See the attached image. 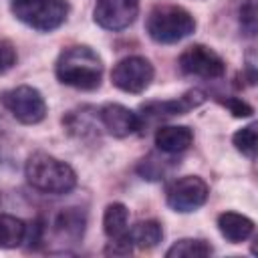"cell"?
Instances as JSON below:
<instances>
[{
	"mask_svg": "<svg viewBox=\"0 0 258 258\" xmlns=\"http://www.w3.org/2000/svg\"><path fill=\"white\" fill-rule=\"evenodd\" d=\"M54 71L60 83L75 89L93 91L101 85L103 62L91 46L77 44L60 52Z\"/></svg>",
	"mask_w": 258,
	"mask_h": 258,
	"instance_id": "6da1fadb",
	"label": "cell"
},
{
	"mask_svg": "<svg viewBox=\"0 0 258 258\" xmlns=\"http://www.w3.org/2000/svg\"><path fill=\"white\" fill-rule=\"evenodd\" d=\"M28 183L44 194H69L77 185V173L73 167L48 153H32L24 167Z\"/></svg>",
	"mask_w": 258,
	"mask_h": 258,
	"instance_id": "7a4b0ae2",
	"label": "cell"
},
{
	"mask_svg": "<svg viewBox=\"0 0 258 258\" xmlns=\"http://www.w3.org/2000/svg\"><path fill=\"white\" fill-rule=\"evenodd\" d=\"M194 30L196 20L181 6H155L147 16V34L161 44L177 42Z\"/></svg>",
	"mask_w": 258,
	"mask_h": 258,
	"instance_id": "3957f363",
	"label": "cell"
},
{
	"mask_svg": "<svg viewBox=\"0 0 258 258\" xmlns=\"http://www.w3.org/2000/svg\"><path fill=\"white\" fill-rule=\"evenodd\" d=\"M85 214L77 208H67L62 212H58L50 224H42V222H34L32 226H28L26 232V240L28 242H46L48 238L52 242L58 244H77L83 238L85 232Z\"/></svg>",
	"mask_w": 258,
	"mask_h": 258,
	"instance_id": "277c9868",
	"label": "cell"
},
{
	"mask_svg": "<svg viewBox=\"0 0 258 258\" xmlns=\"http://www.w3.org/2000/svg\"><path fill=\"white\" fill-rule=\"evenodd\" d=\"M10 8L20 22L40 32L58 28L69 14L67 0H10Z\"/></svg>",
	"mask_w": 258,
	"mask_h": 258,
	"instance_id": "5b68a950",
	"label": "cell"
},
{
	"mask_svg": "<svg viewBox=\"0 0 258 258\" xmlns=\"http://www.w3.org/2000/svg\"><path fill=\"white\" fill-rule=\"evenodd\" d=\"M0 101L14 115V119H18L24 125L40 123L46 115V103L42 95L34 87H28V85H20L16 89L2 93Z\"/></svg>",
	"mask_w": 258,
	"mask_h": 258,
	"instance_id": "8992f818",
	"label": "cell"
},
{
	"mask_svg": "<svg viewBox=\"0 0 258 258\" xmlns=\"http://www.w3.org/2000/svg\"><path fill=\"white\" fill-rule=\"evenodd\" d=\"M111 81L125 93H143L153 81V67L143 56H127L113 67Z\"/></svg>",
	"mask_w": 258,
	"mask_h": 258,
	"instance_id": "52a82bcc",
	"label": "cell"
},
{
	"mask_svg": "<svg viewBox=\"0 0 258 258\" xmlns=\"http://www.w3.org/2000/svg\"><path fill=\"white\" fill-rule=\"evenodd\" d=\"M179 69L185 75L204 77V79H218L226 71L224 58L204 44H191L179 54Z\"/></svg>",
	"mask_w": 258,
	"mask_h": 258,
	"instance_id": "ba28073f",
	"label": "cell"
},
{
	"mask_svg": "<svg viewBox=\"0 0 258 258\" xmlns=\"http://www.w3.org/2000/svg\"><path fill=\"white\" fill-rule=\"evenodd\" d=\"M208 183L198 175H185L175 179L167 187V204L175 212H194L208 200Z\"/></svg>",
	"mask_w": 258,
	"mask_h": 258,
	"instance_id": "9c48e42d",
	"label": "cell"
},
{
	"mask_svg": "<svg viewBox=\"0 0 258 258\" xmlns=\"http://www.w3.org/2000/svg\"><path fill=\"white\" fill-rule=\"evenodd\" d=\"M139 0H95V22L107 30H123L137 18Z\"/></svg>",
	"mask_w": 258,
	"mask_h": 258,
	"instance_id": "30bf717a",
	"label": "cell"
},
{
	"mask_svg": "<svg viewBox=\"0 0 258 258\" xmlns=\"http://www.w3.org/2000/svg\"><path fill=\"white\" fill-rule=\"evenodd\" d=\"M101 125L113 135V137H127L139 131L141 127V119L137 113L129 111L127 107L119 105V103H107L99 109L97 113Z\"/></svg>",
	"mask_w": 258,
	"mask_h": 258,
	"instance_id": "8fae6325",
	"label": "cell"
},
{
	"mask_svg": "<svg viewBox=\"0 0 258 258\" xmlns=\"http://www.w3.org/2000/svg\"><path fill=\"white\" fill-rule=\"evenodd\" d=\"M204 101H206L204 93L194 89V91H187L185 95H181L179 99L145 103V105H141V111L149 117H173V115H183V113L200 107Z\"/></svg>",
	"mask_w": 258,
	"mask_h": 258,
	"instance_id": "7c38bea8",
	"label": "cell"
},
{
	"mask_svg": "<svg viewBox=\"0 0 258 258\" xmlns=\"http://www.w3.org/2000/svg\"><path fill=\"white\" fill-rule=\"evenodd\" d=\"M194 141V131L185 125H163L155 131V145L163 153H181Z\"/></svg>",
	"mask_w": 258,
	"mask_h": 258,
	"instance_id": "4fadbf2b",
	"label": "cell"
},
{
	"mask_svg": "<svg viewBox=\"0 0 258 258\" xmlns=\"http://www.w3.org/2000/svg\"><path fill=\"white\" fill-rule=\"evenodd\" d=\"M218 228L222 232V236L226 240H230L232 244H238V242H244L252 236L254 232V222L242 214H236V212H224L220 214L218 218Z\"/></svg>",
	"mask_w": 258,
	"mask_h": 258,
	"instance_id": "5bb4252c",
	"label": "cell"
},
{
	"mask_svg": "<svg viewBox=\"0 0 258 258\" xmlns=\"http://www.w3.org/2000/svg\"><path fill=\"white\" fill-rule=\"evenodd\" d=\"M28 224L16 216L0 214V248H16L26 242Z\"/></svg>",
	"mask_w": 258,
	"mask_h": 258,
	"instance_id": "9a60e30c",
	"label": "cell"
},
{
	"mask_svg": "<svg viewBox=\"0 0 258 258\" xmlns=\"http://www.w3.org/2000/svg\"><path fill=\"white\" fill-rule=\"evenodd\" d=\"M127 236H129V240H131L133 246L143 248V250H149V248H155L161 242L163 230H161V226L155 220H145V222L135 224L127 232Z\"/></svg>",
	"mask_w": 258,
	"mask_h": 258,
	"instance_id": "2e32d148",
	"label": "cell"
},
{
	"mask_svg": "<svg viewBox=\"0 0 258 258\" xmlns=\"http://www.w3.org/2000/svg\"><path fill=\"white\" fill-rule=\"evenodd\" d=\"M127 222H129V210L123 204L113 202L105 208L103 230L111 240H115V238H119L127 232Z\"/></svg>",
	"mask_w": 258,
	"mask_h": 258,
	"instance_id": "e0dca14e",
	"label": "cell"
},
{
	"mask_svg": "<svg viewBox=\"0 0 258 258\" xmlns=\"http://www.w3.org/2000/svg\"><path fill=\"white\" fill-rule=\"evenodd\" d=\"M214 250L206 240H194V238H183L177 240L167 252V258H202V256H210Z\"/></svg>",
	"mask_w": 258,
	"mask_h": 258,
	"instance_id": "ac0fdd59",
	"label": "cell"
},
{
	"mask_svg": "<svg viewBox=\"0 0 258 258\" xmlns=\"http://www.w3.org/2000/svg\"><path fill=\"white\" fill-rule=\"evenodd\" d=\"M232 141H234V145H236V149L240 153H244V155H248L252 159L254 153H256V125L250 123V125L242 127L240 131L234 133Z\"/></svg>",
	"mask_w": 258,
	"mask_h": 258,
	"instance_id": "d6986e66",
	"label": "cell"
},
{
	"mask_svg": "<svg viewBox=\"0 0 258 258\" xmlns=\"http://www.w3.org/2000/svg\"><path fill=\"white\" fill-rule=\"evenodd\" d=\"M240 26L248 36L256 34V0H242V4H240Z\"/></svg>",
	"mask_w": 258,
	"mask_h": 258,
	"instance_id": "ffe728a7",
	"label": "cell"
},
{
	"mask_svg": "<svg viewBox=\"0 0 258 258\" xmlns=\"http://www.w3.org/2000/svg\"><path fill=\"white\" fill-rule=\"evenodd\" d=\"M14 62H16V50H14V46L10 42H6V40H0V75L6 73V71H10L14 67Z\"/></svg>",
	"mask_w": 258,
	"mask_h": 258,
	"instance_id": "44dd1931",
	"label": "cell"
},
{
	"mask_svg": "<svg viewBox=\"0 0 258 258\" xmlns=\"http://www.w3.org/2000/svg\"><path fill=\"white\" fill-rule=\"evenodd\" d=\"M224 105L232 111L234 117H250V115L254 113V109H252L248 103H244L242 99H236V97H234V99H226Z\"/></svg>",
	"mask_w": 258,
	"mask_h": 258,
	"instance_id": "7402d4cb",
	"label": "cell"
}]
</instances>
